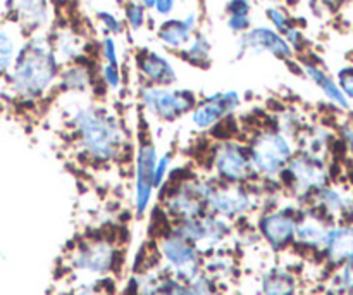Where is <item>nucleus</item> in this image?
Returning <instances> with one entry per match:
<instances>
[{
	"label": "nucleus",
	"instance_id": "obj_1",
	"mask_svg": "<svg viewBox=\"0 0 353 295\" xmlns=\"http://www.w3.org/2000/svg\"><path fill=\"white\" fill-rule=\"evenodd\" d=\"M68 126L79 154L97 166H107L123 159L128 133L121 117L103 104H81L69 111Z\"/></svg>",
	"mask_w": 353,
	"mask_h": 295
},
{
	"label": "nucleus",
	"instance_id": "obj_2",
	"mask_svg": "<svg viewBox=\"0 0 353 295\" xmlns=\"http://www.w3.org/2000/svg\"><path fill=\"white\" fill-rule=\"evenodd\" d=\"M61 62L43 31L30 35L21 44L6 79L7 90L19 102H40L57 86Z\"/></svg>",
	"mask_w": 353,
	"mask_h": 295
},
{
	"label": "nucleus",
	"instance_id": "obj_3",
	"mask_svg": "<svg viewBox=\"0 0 353 295\" xmlns=\"http://www.w3.org/2000/svg\"><path fill=\"white\" fill-rule=\"evenodd\" d=\"M252 168L259 183L278 185L286 162L299 151V144L293 138L276 130L272 124L255 128L247 140Z\"/></svg>",
	"mask_w": 353,
	"mask_h": 295
},
{
	"label": "nucleus",
	"instance_id": "obj_4",
	"mask_svg": "<svg viewBox=\"0 0 353 295\" xmlns=\"http://www.w3.org/2000/svg\"><path fill=\"white\" fill-rule=\"evenodd\" d=\"M278 185L296 202H310L319 190L330 185V166L324 155L299 147L279 175Z\"/></svg>",
	"mask_w": 353,
	"mask_h": 295
},
{
	"label": "nucleus",
	"instance_id": "obj_5",
	"mask_svg": "<svg viewBox=\"0 0 353 295\" xmlns=\"http://www.w3.org/2000/svg\"><path fill=\"white\" fill-rule=\"evenodd\" d=\"M214 178L205 175H188L162 187V214L171 223L193 220L207 213V196L212 189ZM161 189V190H162Z\"/></svg>",
	"mask_w": 353,
	"mask_h": 295
},
{
	"label": "nucleus",
	"instance_id": "obj_6",
	"mask_svg": "<svg viewBox=\"0 0 353 295\" xmlns=\"http://www.w3.org/2000/svg\"><path fill=\"white\" fill-rule=\"evenodd\" d=\"M262 183H224L214 180L207 196V213L236 223L262 209Z\"/></svg>",
	"mask_w": 353,
	"mask_h": 295
},
{
	"label": "nucleus",
	"instance_id": "obj_7",
	"mask_svg": "<svg viewBox=\"0 0 353 295\" xmlns=\"http://www.w3.org/2000/svg\"><path fill=\"white\" fill-rule=\"evenodd\" d=\"M155 256L159 268L181 283H188L203 272V256L196 251L192 242L179 235L171 223L168 228L159 231Z\"/></svg>",
	"mask_w": 353,
	"mask_h": 295
},
{
	"label": "nucleus",
	"instance_id": "obj_8",
	"mask_svg": "<svg viewBox=\"0 0 353 295\" xmlns=\"http://www.w3.org/2000/svg\"><path fill=\"white\" fill-rule=\"evenodd\" d=\"M119 261V247L105 235L81 238L68 254V268L85 278H107L116 272Z\"/></svg>",
	"mask_w": 353,
	"mask_h": 295
},
{
	"label": "nucleus",
	"instance_id": "obj_9",
	"mask_svg": "<svg viewBox=\"0 0 353 295\" xmlns=\"http://www.w3.org/2000/svg\"><path fill=\"white\" fill-rule=\"evenodd\" d=\"M209 176L224 183H254V168L250 162L247 142L238 138H223L210 145L207 152Z\"/></svg>",
	"mask_w": 353,
	"mask_h": 295
},
{
	"label": "nucleus",
	"instance_id": "obj_10",
	"mask_svg": "<svg viewBox=\"0 0 353 295\" xmlns=\"http://www.w3.org/2000/svg\"><path fill=\"white\" fill-rule=\"evenodd\" d=\"M196 99L199 97L193 90L176 86L141 85L138 90V100L143 113L162 123H172L190 114Z\"/></svg>",
	"mask_w": 353,
	"mask_h": 295
},
{
	"label": "nucleus",
	"instance_id": "obj_11",
	"mask_svg": "<svg viewBox=\"0 0 353 295\" xmlns=\"http://www.w3.org/2000/svg\"><path fill=\"white\" fill-rule=\"evenodd\" d=\"M171 225L179 235H183L186 240L195 245L196 251L203 258L221 251L224 244L231 240L234 231L231 221L216 216L212 213H205L199 218H193V220L178 221V223Z\"/></svg>",
	"mask_w": 353,
	"mask_h": 295
},
{
	"label": "nucleus",
	"instance_id": "obj_12",
	"mask_svg": "<svg viewBox=\"0 0 353 295\" xmlns=\"http://www.w3.org/2000/svg\"><path fill=\"white\" fill-rule=\"evenodd\" d=\"M159 151L148 135L138 140L133 158V207L138 218H143L150 209L152 199L155 193V164H157Z\"/></svg>",
	"mask_w": 353,
	"mask_h": 295
},
{
	"label": "nucleus",
	"instance_id": "obj_13",
	"mask_svg": "<svg viewBox=\"0 0 353 295\" xmlns=\"http://www.w3.org/2000/svg\"><path fill=\"white\" fill-rule=\"evenodd\" d=\"M300 207H268L257 213L255 230L272 252L290 249L295 240V225Z\"/></svg>",
	"mask_w": 353,
	"mask_h": 295
},
{
	"label": "nucleus",
	"instance_id": "obj_14",
	"mask_svg": "<svg viewBox=\"0 0 353 295\" xmlns=\"http://www.w3.org/2000/svg\"><path fill=\"white\" fill-rule=\"evenodd\" d=\"M243 99L236 90L212 92L196 99L195 106L190 111V121L193 128L202 133L212 131L224 121L231 120L240 111Z\"/></svg>",
	"mask_w": 353,
	"mask_h": 295
},
{
	"label": "nucleus",
	"instance_id": "obj_15",
	"mask_svg": "<svg viewBox=\"0 0 353 295\" xmlns=\"http://www.w3.org/2000/svg\"><path fill=\"white\" fill-rule=\"evenodd\" d=\"M238 54H255L272 55L278 61H292L295 57V52L290 47L286 38L271 26H252L238 37Z\"/></svg>",
	"mask_w": 353,
	"mask_h": 295
},
{
	"label": "nucleus",
	"instance_id": "obj_16",
	"mask_svg": "<svg viewBox=\"0 0 353 295\" xmlns=\"http://www.w3.org/2000/svg\"><path fill=\"white\" fill-rule=\"evenodd\" d=\"M134 66L143 85L174 86L179 79L171 59L154 48H138Z\"/></svg>",
	"mask_w": 353,
	"mask_h": 295
},
{
	"label": "nucleus",
	"instance_id": "obj_17",
	"mask_svg": "<svg viewBox=\"0 0 353 295\" xmlns=\"http://www.w3.org/2000/svg\"><path fill=\"white\" fill-rule=\"evenodd\" d=\"M330 230V220L324 218L316 207L300 209L295 225L293 244L307 251H321Z\"/></svg>",
	"mask_w": 353,
	"mask_h": 295
},
{
	"label": "nucleus",
	"instance_id": "obj_18",
	"mask_svg": "<svg viewBox=\"0 0 353 295\" xmlns=\"http://www.w3.org/2000/svg\"><path fill=\"white\" fill-rule=\"evenodd\" d=\"M199 26V14L195 10L183 17H165L155 30V37L161 41L162 47L178 54L185 48L196 33Z\"/></svg>",
	"mask_w": 353,
	"mask_h": 295
},
{
	"label": "nucleus",
	"instance_id": "obj_19",
	"mask_svg": "<svg viewBox=\"0 0 353 295\" xmlns=\"http://www.w3.org/2000/svg\"><path fill=\"white\" fill-rule=\"evenodd\" d=\"M10 12L14 23L26 37L41 31L50 21V7L47 0H12Z\"/></svg>",
	"mask_w": 353,
	"mask_h": 295
},
{
	"label": "nucleus",
	"instance_id": "obj_20",
	"mask_svg": "<svg viewBox=\"0 0 353 295\" xmlns=\"http://www.w3.org/2000/svg\"><path fill=\"white\" fill-rule=\"evenodd\" d=\"M321 252L333 266H343L353 261V227H330Z\"/></svg>",
	"mask_w": 353,
	"mask_h": 295
},
{
	"label": "nucleus",
	"instance_id": "obj_21",
	"mask_svg": "<svg viewBox=\"0 0 353 295\" xmlns=\"http://www.w3.org/2000/svg\"><path fill=\"white\" fill-rule=\"evenodd\" d=\"M93 73L83 61L62 64L57 78V88L64 93L83 95L93 90Z\"/></svg>",
	"mask_w": 353,
	"mask_h": 295
},
{
	"label": "nucleus",
	"instance_id": "obj_22",
	"mask_svg": "<svg viewBox=\"0 0 353 295\" xmlns=\"http://www.w3.org/2000/svg\"><path fill=\"white\" fill-rule=\"evenodd\" d=\"M310 202H312V207H316L327 220L348 216L353 211L352 197L341 189L331 185H326L323 190H319Z\"/></svg>",
	"mask_w": 353,
	"mask_h": 295
},
{
	"label": "nucleus",
	"instance_id": "obj_23",
	"mask_svg": "<svg viewBox=\"0 0 353 295\" xmlns=\"http://www.w3.org/2000/svg\"><path fill=\"white\" fill-rule=\"evenodd\" d=\"M302 71L303 75L323 92V95L326 97L331 104L338 106L340 109H348V107H350V100L343 95L341 88L338 86L336 79H334L333 76L327 75L319 64H316V62L312 61H303Z\"/></svg>",
	"mask_w": 353,
	"mask_h": 295
},
{
	"label": "nucleus",
	"instance_id": "obj_24",
	"mask_svg": "<svg viewBox=\"0 0 353 295\" xmlns=\"http://www.w3.org/2000/svg\"><path fill=\"white\" fill-rule=\"evenodd\" d=\"M50 44L61 64H69V62L83 59L85 41L69 28H62V30H57L54 35H50Z\"/></svg>",
	"mask_w": 353,
	"mask_h": 295
},
{
	"label": "nucleus",
	"instance_id": "obj_25",
	"mask_svg": "<svg viewBox=\"0 0 353 295\" xmlns=\"http://www.w3.org/2000/svg\"><path fill=\"white\" fill-rule=\"evenodd\" d=\"M296 276L283 266H272L261 276L262 295H296Z\"/></svg>",
	"mask_w": 353,
	"mask_h": 295
},
{
	"label": "nucleus",
	"instance_id": "obj_26",
	"mask_svg": "<svg viewBox=\"0 0 353 295\" xmlns=\"http://www.w3.org/2000/svg\"><path fill=\"white\" fill-rule=\"evenodd\" d=\"M178 57L186 64L199 69H207L212 62V45L205 33L196 31L190 44L178 52Z\"/></svg>",
	"mask_w": 353,
	"mask_h": 295
},
{
	"label": "nucleus",
	"instance_id": "obj_27",
	"mask_svg": "<svg viewBox=\"0 0 353 295\" xmlns=\"http://www.w3.org/2000/svg\"><path fill=\"white\" fill-rule=\"evenodd\" d=\"M271 124L276 130L296 142H299L300 135L305 131V123H303L302 114H299V111L292 109V107H283V109L276 111L271 116Z\"/></svg>",
	"mask_w": 353,
	"mask_h": 295
},
{
	"label": "nucleus",
	"instance_id": "obj_28",
	"mask_svg": "<svg viewBox=\"0 0 353 295\" xmlns=\"http://www.w3.org/2000/svg\"><path fill=\"white\" fill-rule=\"evenodd\" d=\"M19 47L21 44L16 37V31L7 24H0V78H3L12 68Z\"/></svg>",
	"mask_w": 353,
	"mask_h": 295
},
{
	"label": "nucleus",
	"instance_id": "obj_29",
	"mask_svg": "<svg viewBox=\"0 0 353 295\" xmlns=\"http://www.w3.org/2000/svg\"><path fill=\"white\" fill-rule=\"evenodd\" d=\"M121 7H123L124 26L130 28L133 33H138L147 26L148 10L141 3H138L137 0H124Z\"/></svg>",
	"mask_w": 353,
	"mask_h": 295
},
{
	"label": "nucleus",
	"instance_id": "obj_30",
	"mask_svg": "<svg viewBox=\"0 0 353 295\" xmlns=\"http://www.w3.org/2000/svg\"><path fill=\"white\" fill-rule=\"evenodd\" d=\"M110 278H85L71 289L69 295H112Z\"/></svg>",
	"mask_w": 353,
	"mask_h": 295
},
{
	"label": "nucleus",
	"instance_id": "obj_31",
	"mask_svg": "<svg viewBox=\"0 0 353 295\" xmlns=\"http://www.w3.org/2000/svg\"><path fill=\"white\" fill-rule=\"evenodd\" d=\"M265 19H268L269 26H271L272 30L278 31V33H281L283 37L295 26V23H293L292 17H290V14L286 12L283 7L274 6V3L265 7Z\"/></svg>",
	"mask_w": 353,
	"mask_h": 295
},
{
	"label": "nucleus",
	"instance_id": "obj_32",
	"mask_svg": "<svg viewBox=\"0 0 353 295\" xmlns=\"http://www.w3.org/2000/svg\"><path fill=\"white\" fill-rule=\"evenodd\" d=\"M185 295H219V289H217L216 280L202 272L188 283H185Z\"/></svg>",
	"mask_w": 353,
	"mask_h": 295
},
{
	"label": "nucleus",
	"instance_id": "obj_33",
	"mask_svg": "<svg viewBox=\"0 0 353 295\" xmlns=\"http://www.w3.org/2000/svg\"><path fill=\"white\" fill-rule=\"evenodd\" d=\"M97 23L100 24V28L103 30V33L110 35V37H119L124 33V21L121 17H117L112 10H97L95 14Z\"/></svg>",
	"mask_w": 353,
	"mask_h": 295
},
{
	"label": "nucleus",
	"instance_id": "obj_34",
	"mask_svg": "<svg viewBox=\"0 0 353 295\" xmlns=\"http://www.w3.org/2000/svg\"><path fill=\"white\" fill-rule=\"evenodd\" d=\"M100 55H102L103 64L121 66L119 47H117L116 37H110V35H103V38L100 40Z\"/></svg>",
	"mask_w": 353,
	"mask_h": 295
},
{
	"label": "nucleus",
	"instance_id": "obj_35",
	"mask_svg": "<svg viewBox=\"0 0 353 295\" xmlns=\"http://www.w3.org/2000/svg\"><path fill=\"white\" fill-rule=\"evenodd\" d=\"M100 78H102L103 86L110 92H117L123 86V71H121V66H110V64H102L100 68Z\"/></svg>",
	"mask_w": 353,
	"mask_h": 295
},
{
	"label": "nucleus",
	"instance_id": "obj_36",
	"mask_svg": "<svg viewBox=\"0 0 353 295\" xmlns=\"http://www.w3.org/2000/svg\"><path fill=\"white\" fill-rule=\"evenodd\" d=\"M171 166H172V155L169 154V152L159 155L157 164H155V175H154L155 190H161L162 187L165 185L169 175H171Z\"/></svg>",
	"mask_w": 353,
	"mask_h": 295
},
{
	"label": "nucleus",
	"instance_id": "obj_37",
	"mask_svg": "<svg viewBox=\"0 0 353 295\" xmlns=\"http://www.w3.org/2000/svg\"><path fill=\"white\" fill-rule=\"evenodd\" d=\"M226 26L231 33L240 37L254 26V21H252V16H226Z\"/></svg>",
	"mask_w": 353,
	"mask_h": 295
},
{
	"label": "nucleus",
	"instance_id": "obj_38",
	"mask_svg": "<svg viewBox=\"0 0 353 295\" xmlns=\"http://www.w3.org/2000/svg\"><path fill=\"white\" fill-rule=\"evenodd\" d=\"M252 0H228L224 6L226 16H252Z\"/></svg>",
	"mask_w": 353,
	"mask_h": 295
},
{
	"label": "nucleus",
	"instance_id": "obj_39",
	"mask_svg": "<svg viewBox=\"0 0 353 295\" xmlns=\"http://www.w3.org/2000/svg\"><path fill=\"white\" fill-rule=\"evenodd\" d=\"M336 83L341 92H343V95L348 100H353V66H347V68H341L338 71Z\"/></svg>",
	"mask_w": 353,
	"mask_h": 295
},
{
	"label": "nucleus",
	"instance_id": "obj_40",
	"mask_svg": "<svg viewBox=\"0 0 353 295\" xmlns=\"http://www.w3.org/2000/svg\"><path fill=\"white\" fill-rule=\"evenodd\" d=\"M338 285L343 294H353V261L343 265V269L338 275Z\"/></svg>",
	"mask_w": 353,
	"mask_h": 295
},
{
	"label": "nucleus",
	"instance_id": "obj_41",
	"mask_svg": "<svg viewBox=\"0 0 353 295\" xmlns=\"http://www.w3.org/2000/svg\"><path fill=\"white\" fill-rule=\"evenodd\" d=\"M176 9V0H155L154 10L159 17H169Z\"/></svg>",
	"mask_w": 353,
	"mask_h": 295
},
{
	"label": "nucleus",
	"instance_id": "obj_42",
	"mask_svg": "<svg viewBox=\"0 0 353 295\" xmlns=\"http://www.w3.org/2000/svg\"><path fill=\"white\" fill-rule=\"evenodd\" d=\"M341 135H343L345 144H347V147L350 149V152L353 155V124H350V126L341 128Z\"/></svg>",
	"mask_w": 353,
	"mask_h": 295
},
{
	"label": "nucleus",
	"instance_id": "obj_43",
	"mask_svg": "<svg viewBox=\"0 0 353 295\" xmlns=\"http://www.w3.org/2000/svg\"><path fill=\"white\" fill-rule=\"evenodd\" d=\"M321 3H323V6H326V7H331V9H334V7H340V6H343L345 2H347V0H319Z\"/></svg>",
	"mask_w": 353,
	"mask_h": 295
},
{
	"label": "nucleus",
	"instance_id": "obj_44",
	"mask_svg": "<svg viewBox=\"0 0 353 295\" xmlns=\"http://www.w3.org/2000/svg\"><path fill=\"white\" fill-rule=\"evenodd\" d=\"M137 2L141 3V6H143L147 10H154L155 0H137Z\"/></svg>",
	"mask_w": 353,
	"mask_h": 295
},
{
	"label": "nucleus",
	"instance_id": "obj_45",
	"mask_svg": "<svg viewBox=\"0 0 353 295\" xmlns=\"http://www.w3.org/2000/svg\"><path fill=\"white\" fill-rule=\"evenodd\" d=\"M112 2H114V3H117V6H123L124 0H112Z\"/></svg>",
	"mask_w": 353,
	"mask_h": 295
},
{
	"label": "nucleus",
	"instance_id": "obj_46",
	"mask_svg": "<svg viewBox=\"0 0 353 295\" xmlns=\"http://www.w3.org/2000/svg\"><path fill=\"white\" fill-rule=\"evenodd\" d=\"M262 2H268V3H276V2H279V0H262Z\"/></svg>",
	"mask_w": 353,
	"mask_h": 295
},
{
	"label": "nucleus",
	"instance_id": "obj_47",
	"mask_svg": "<svg viewBox=\"0 0 353 295\" xmlns=\"http://www.w3.org/2000/svg\"><path fill=\"white\" fill-rule=\"evenodd\" d=\"M85 2H88V3H90V2H93V0H85Z\"/></svg>",
	"mask_w": 353,
	"mask_h": 295
}]
</instances>
